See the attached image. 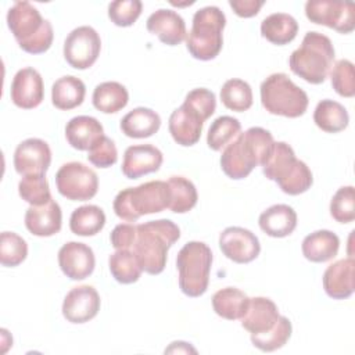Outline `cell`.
I'll return each mask as SVG.
<instances>
[{
  "label": "cell",
  "mask_w": 355,
  "mask_h": 355,
  "mask_svg": "<svg viewBox=\"0 0 355 355\" xmlns=\"http://www.w3.org/2000/svg\"><path fill=\"white\" fill-rule=\"evenodd\" d=\"M355 261L352 257L338 259L329 265L323 273L322 283L326 294L333 300H345L354 293Z\"/></svg>",
  "instance_id": "cell-20"
},
{
  "label": "cell",
  "mask_w": 355,
  "mask_h": 355,
  "mask_svg": "<svg viewBox=\"0 0 355 355\" xmlns=\"http://www.w3.org/2000/svg\"><path fill=\"white\" fill-rule=\"evenodd\" d=\"M219 248L222 254L236 263H248L261 252L258 237L248 229L230 226L219 234Z\"/></svg>",
  "instance_id": "cell-12"
},
{
  "label": "cell",
  "mask_w": 355,
  "mask_h": 355,
  "mask_svg": "<svg viewBox=\"0 0 355 355\" xmlns=\"http://www.w3.org/2000/svg\"><path fill=\"white\" fill-rule=\"evenodd\" d=\"M229 6L236 15L241 18H251L257 15L263 6L262 0H230Z\"/></svg>",
  "instance_id": "cell-48"
},
{
  "label": "cell",
  "mask_w": 355,
  "mask_h": 355,
  "mask_svg": "<svg viewBox=\"0 0 355 355\" xmlns=\"http://www.w3.org/2000/svg\"><path fill=\"white\" fill-rule=\"evenodd\" d=\"M222 104L232 111L243 112L252 105L251 86L243 79H229L220 89Z\"/></svg>",
  "instance_id": "cell-36"
},
{
  "label": "cell",
  "mask_w": 355,
  "mask_h": 355,
  "mask_svg": "<svg viewBox=\"0 0 355 355\" xmlns=\"http://www.w3.org/2000/svg\"><path fill=\"white\" fill-rule=\"evenodd\" d=\"M293 331L291 322L286 316H279L275 326L263 333L251 334V343L263 352H272L282 348L290 338Z\"/></svg>",
  "instance_id": "cell-37"
},
{
  "label": "cell",
  "mask_w": 355,
  "mask_h": 355,
  "mask_svg": "<svg viewBox=\"0 0 355 355\" xmlns=\"http://www.w3.org/2000/svg\"><path fill=\"white\" fill-rule=\"evenodd\" d=\"M298 32V22L286 12H275L268 15L261 22V35L268 42L283 46L293 42Z\"/></svg>",
  "instance_id": "cell-28"
},
{
  "label": "cell",
  "mask_w": 355,
  "mask_h": 355,
  "mask_svg": "<svg viewBox=\"0 0 355 355\" xmlns=\"http://www.w3.org/2000/svg\"><path fill=\"white\" fill-rule=\"evenodd\" d=\"M11 101L22 110H32L40 105L44 97V85L42 75L31 67L19 69L11 83Z\"/></svg>",
  "instance_id": "cell-16"
},
{
  "label": "cell",
  "mask_w": 355,
  "mask_h": 355,
  "mask_svg": "<svg viewBox=\"0 0 355 355\" xmlns=\"http://www.w3.org/2000/svg\"><path fill=\"white\" fill-rule=\"evenodd\" d=\"M164 161L159 148L153 144H136L125 150L122 173L128 179H139L143 175L157 172Z\"/></svg>",
  "instance_id": "cell-17"
},
{
  "label": "cell",
  "mask_w": 355,
  "mask_h": 355,
  "mask_svg": "<svg viewBox=\"0 0 355 355\" xmlns=\"http://www.w3.org/2000/svg\"><path fill=\"white\" fill-rule=\"evenodd\" d=\"M12 162L21 176L46 175L51 164V150L44 140L31 137L17 146Z\"/></svg>",
  "instance_id": "cell-13"
},
{
  "label": "cell",
  "mask_w": 355,
  "mask_h": 355,
  "mask_svg": "<svg viewBox=\"0 0 355 355\" xmlns=\"http://www.w3.org/2000/svg\"><path fill=\"white\" fill-rule=\"evenodd\" d=\"M100 50V35L89 25L75 28L64 42V58L75 69L90 68L97 61Z\"/></svg>",
  "instance_id": "cell-10"
},
{
  "label": "cell",
  "mask_w": 355,
  "mask_h": 355,
  "mask_svg": "<svg viewBox=\"0 0 355 355\" xmlns=\"http://www.w3.org/2000/svg\"><path fill=\"white\" fill-rule=\"evenodd\" d=\"M183 104L196 111L205 122L216 110V97L214 92L205 87H197L187 93Z\"/></svg>",
  "instance_id": "cell-45"
},
{
  "label": "cell",
  "mask_w": 355,
  "mask_h": 355,
  "mask_svg": "<svg viewBox=\"0 0 355 355\" xmlns=\"http://www.w3.org/2000/svg\"><path fill=\"white\" fill-rule=\"evenodd\" d=\"M331 86L341 97H354L355 94V72L354 64L349 60H338L333 64L330 72Z\"/></svg>",
  "instance_id": "cell-41"
},
{
  "label": "cell",
  "mask_w": 355,
  "mask_h": 355,
  "mask_svg": "<svg viewBox=\"0 0 355 355\" xmlns=\"http://www.w3.org/2000/svg\"><path fill=\"white\" fill-rule=\"evenodd\" d=\"M259 93L262 107L273 115L298 118L309 104L308 94L283 72L269 75L261 83Z\"/></svg>",
  "instance_id": "cell-7"
},
{
  "label": "cell",
  "mask_w": 355,
  "mask_h": 355,
  "mask_svg": "<svg viewBox=\"0 0 355 355\" xmlns=\"http://www.w3.org/2000/svg\"><path fill=\"white\" fill-rule=\"evenodd\" d=\"M18 193L31 205H42L51 200L49 182L44 175L22 176L18 183Z\"/></svg>",
  "instance_id": "cell-40"
},
{
  "label": "cell",
  "mask_w": 355,
  "mask_h": 355,
  "mask_svg": "<svg viewBox=\"0 0 355 355\" xmlns=\"http://www.w3.org/2000/svg\"><path fill=\"white\" fill-rule=\"evenodd\" d=\"M334 61V47L331 40L315 31L305 33L302 43L295 49L290 58L288 67L293 73L308 83L320 85L329 76Z\"/></svg>",
  "instance_id": "cell-4"
},
{
  "label": "cell",
  "mask_w": 355,
  "mask_h": 355,
  "mask_svg": "<svg viewBox=\"0 0 355 355\" xmlns=\"http://www.w3.org/2000/svg\"><path fill=\"white\" fill-rule=\"evenodd\" d=\"M100 305V295L93 286H78L71 288L65 295L62 302V315L71 323H86L98 313Z\"/></svg>",
  "instance_id": "cell-14"
},
{
  "label": "cell",
  "mask_w": 355,
  "mask_h": 355,
  "mask_svg": "<svg viewBox=\"0 0 355 355\" xmlns=\"http://www.w3.org/2000/svg\"><path fill=\"white\" fill-rule=\"evenodd\" d=\"M58 193L71 201H87L97 194V173L87 165L72 161L67 162L55 173Z\"/></svg>",
  "instance_id": "cell-9"
},
{
  "label": "cell",
  "mask_w": 355,
  "mask_h": 355,
  "mask_svg": "<svg viewBox=\"0 0 355 355\" xmlns=\"http://www.w3.org/2000/svg\"><path fill=\"white\" fill-rule=\"evenodd\" d=\"M28 255L26 241L14 232H3L0 236V262L3 266L15 268Z\"/></svg>",
  "instance_id": "cell-39"
},
{
  "label": "cell",
  "mask_w": 355,
  "mask_h": 355,
  "mask_svg": "<svg viewBox=\"0 0 355 355\" xmlns=\"http://www.w3.org/2000/svg\"><path fill=\"white\" fill-rule=\"evenodd\" d=\"M202 125V118L190 107L182 104L171 114L168 128L172 139L178 144L183 147H190L200 140Z\"/></svg>",
  "instance_id": "cell-21"
},
{
  "label": "cell",
  "mask_w": 355,
  "mask_h": 355,
  "mask_svg": "<svg viewBox=\"0 0 355 355\" xmlns=\"http://www.w3.org/2000/svg\"><path fill=\"white\" fill-rule=\"evenodd\" d=\"M179 287L187 297L202 295L209 283L212 251L202 241H189L178 252Z\"/></svg>",
  "instance_id": "cell-8"
},
{
  "label": "cell",
  "mask_w": 355,
  "mask_h": 355,
  "mask_svg": "<svg viewBox=\"0 0 355 355\" xmlns=\"http://www.w3.org/2000/svg\"><path fill=\"white\" fill-rule=\"evenodd\" d=\"M330 215L340 223H349L355 219L354 186H343L334 193L330 201Z\"/></svg>",
  "instance_id": "cell-43"
},
{
  "label": "cell",
  "mask_w": 355,
  "mask_h": 355,
  "mask_svg": "<svg viewBox=\"0 0 355 355\" xmlns=\"http://www.w3.org/2000/svg\"><path fill=\"white\" fill-rule=\"evenodd\" d=\"M61 225L62 212L53 198L42 205H31L25 212V226L33 236H54L61 230Z\"/></svg>",
  "instance_id": "cell-19"
},
{
  "label": "cell",
  "mask_w": 355,
  "mask_h": 355,
  "mask_svg": "<svg viewBox=\"0 0 355 355\" xmlns=\"http://www.w3.org/2000/svg\"><path fill=\"white\" fill-rule=\"evenodd\" d=\"M297 157L294 150L286 141H275L269 157L262 165L263 175L273 182H280L295 165Z\"/></svg>",
  "instance_id": "cell-32"
},
{
  "label": "cell",
  "mask_w": 355,
  "mask_h": 355,
  "mask_svg": "<svg viewBox=\"0 0 355 355\" xmlns=\"http://www.w3.org/2000/svg\"><path fill=\"white\" fill-rule=\"evenodd\" d=\"M87 159L97 168H110L118 159V151L115 143L107 137L101 136L87 151Z\"/></svg>",
  "instance_id": "cell-46"
},
{
  "label": "cell",
  "mask_w": 355,
  "mask_h": 355,
  "mask_svg": "<svg viewBox=\"0 0 355 355\" xmlns=\"http://www.w3.org/2000/svg\"><path fill=\"white\" fill-rule=\"evenodd\" d=\"M276 304L266 297L250 298L248 308L241 318V326L251 334L263 333L275 326L279 319Z\"/></svg>",
  "instance_id": "cell-23"
},
{
  "label": "cell",
  "mask_w": 355,
  "mask_h": 355,
  "mask_svg": "<svg viewBox=\"0 0 355 355\" xmlns=\"http://www.w3.org/2000/svg\"><path fill=\"white\" fill-rule=\"evenodd\" d=\"M147 31L168 46H178L186 39L184 19L173 10L159 8L154 11L146 22Z\"/></svg>",
  "instance_id": "cell-18"
},
{
  "label": "cell",
  "mask_w": 355,
  "mask_h": 355,
  "mask_svg": "<svg viewBox=\"0 0 355 355\" xmlns=\"http://www.w3.org/2000/svg\"><path fill=\"white\" fill-rule=\"evenodd\" d=\"M7 25L19 47L29 54H42L53 43V25L29 1H15L10 7Z\"/></svg>",
  "instance_id": "cell-3"
},
{
  "label": "cell",
  "mask_w": 355,
  "mask_h": 355,
  "mask_svg": "<svg viewBox=\"0 0 355 355\" xmlns=\"http://www.w3.org/2000/svg\"><path fill=\"white\" fill-rule=\"evenodd\" d=\"M112 277L121 284H132L141 276V265L132 250H116L108 258Z\"/></svg>",
  "instance_id": "cell-35"
},
{
  "label": "cell",
  "mask_w": 355,
  "mask_h": 355,
  "mask_svg": "<svg viewBox=\"0 0 355 355\" xmlns=\"http://www.w3.org/2000/svg\"><path fill=\"white\" fill-rule=\"evenodd\" d=\"M101 136H104L103 125L89 115L73 116L65 126L68 144L79 151H89Z\"/></svg>",
  "instance_id": "cell-22"
},
{
  "label": "cell",
  "mask_w": 355,
  "mask_h": 355,
  "mask_svg": "<svg viewBox=\"0 0 355 355\" xmlns=\"http://www.w3.org/2000/svg\"><path fill=\"white\" fill-rule=\"evenodd\" d=\"M105 225V214L97 205H82L71 214L69 229L76 236H94L103 230Z\"/></svg>",
  "instance_id": "cell-33"
},
{
  "label": "cell",
  "mask_w": 355,
  "mask_h": 355,
  "mask_svg": "<svg viewBox=\"0 0 355 355\" xmlns=\"http://www.w3.org/2000/svg\"><path fill=\"white\" fill-rule=\"evenodd\" d=\"M168 205L169 189L164 180H150L123 189L115 196L112 204L115 215L126 222H136L143 215L161 212Z\"/></svg>",
  "instance_id": "cell-5"
},
{
  "label": "cell",
  "mask_w": 355,
  "mask_h": 355,
  "mask_svg": "<svg viewBox=\"0 0 355 355\" xmlns=\"http://www.w3.org/2000/svg\"><path fill=\"white\" fill-rule=\"evenodd\" d=\"M250 297L236 287H225L212 295L215 313L227 320L241 319L248 308Z\"/></svg>",
  "instance_id": "cell-29"
},
{
  "label": "cell",
  "mask_w": 355,
  "mask_h": 355,
  "mask_svg": "<svg viewBox=\"0 0 355 355\" xmlns=\"http://www.w3.org/2000/svg\"><path fill=\"white\" fill-rule=\"evenodd\" d=\"M166 183L169 189L168 208L172 212L184 214L194 208L198 200V194L191 180L183 176H171Z\"/></svg>",
  "instance_id": "cell-34"
},
{
  "label": "cell",
  "mask_w": 355,
  "mask_h": 355,
  "mask_svg": "<svg viewBox=\"0 0 355 355\" xmlns=\"http://www.w3.org/2000/svg\"><path fill=\"white\" fill-rule=\"evenodd\" d=\"M136 225L132 223H119L114 227L110 234L111 245L115 250H130L136 240Z\"/></svg>",
  "instance_id": "cell-47"
},
{
  "label": "cell",
  "mask_w": 355,
  "mask_h": 355,
  "mask_svg": "<svg viewBox=\"0 0 355 355\" xmlns=\"http://www.w3.org/2000/svg\"><path fill=\"white\" fill-rule=\"evenodd\" d=\"M258 223L268 236L282 239L290 236L297 227V214L287 204H275L259 215Z\"/></svg>",
  "instance_id": "cell-24"
},
{
  "label": "cell",
  "mask_w": 355,
  "mask_h": 355,
  "mask_svg": "<svg viewBox=\"0 0 355 355\" xmlns=\"http://www.w3.org/2000/svg\"><path fill=\"white\" fill-rule=\"evenodd\" d=\"M226 25L223 11L216 6H207L196 11L191 29L186 37L189 53L201 61L214 60L222 50V32Z\"/></svg>",
  "instance_id": "cell-6"
},
{
  "label": "cell",
  "mask_w": 355,
  "mask_h": 355,
  "mask_svg": "<svg viewBox=\"0 0 355 355\" xmlns=\"http://www.w3.org/2000/svg\"><path fill=\"white\" fill-rule=\"evenodd\" d=\"M313 122L323 132L338 133L348 126L349 116L343 104L324 98L318 103L313 111Z\"/></svg>",
  "instance_id": "cell-31"
},
{
  "label": "cell",
  "mask_w": 355,
  "mask_h": 355,
  "mask_svg": "<svg viewBox=\"0 0 355 355\" xmlns=\"http://www.w3.org/2000/svg\"><path fill=\"white\" fill-rule=\"evenodd\" d=\"M161 118L159 115L146 107H137L129 111L119 123L122 133L132 139H146L159 130Z\"/></svg>",
  "instance_id": "cell-25"
},
{
  "label": "cell",
  "mask_w": 355,
  "mask_h": 355,
  "mask_svg": "<svg viewBox=\"0 0 355 355\" xmlns=\"http://www.w3.org/2000/svg\"><path fill=\"white\" fill-rule=\"evenodd\" d=\"M143 4L140 0H116L108 6V18L116 26H130L141 14Z\"/></svg>",
  "instance_id": "cell-44"
},
{
  "label": "cell",
  "mask_w": 355,
  "mask_h": 355,
  "mask_svg": "<svg viewBox=\"0 0 355 355\" xmlns=\"http://www.w3.org/2000/svg\"><path fill=\"white\" fill-rule=\"evenodd\" d=\"M58 265L71 280H83L94 270V252L85 243L68 241L58 251Z\"/></svg>",
  "instance_id": "cell-15"
},
{
  "label": "cell",
  "mask_w": 355,
  "mask_h": 355,
  "mask_svg": "<svg viewBox=\"0 0 355 355\" xmlns=\"http://www.w3.org/2000/svg\"><path fill=\"white\" fill-rule=\"evenodd\" d=\"M85 83L72 75L58 78L51 87V103L55 108L68 111L80 105L85 100Z\"/></svg>",
  "instance_id": "cell-27"
},
{
  "label": "cell",
  "mask_w": 355,
  "mask_h": 355,
  "mask_svg": "<svg viewBox=\"0 0 355 355\" xmlns=\"http://www.w3.org/2000/svg\"><path fill=\"white\" fill-rule=\"evenodd\" d=\"M136 227L132 251L136 254L143 272L159 275L165 269L168 250L180 237V229L169 219L148 220L136 225Z\"/></svg>",
  "instance_id": "cell-2"
},
{
  "label": "cell",
  "mask_w": 355,
  "mask_h": 355,
  "mask_svg": "<svg viewBox=\"0 0 355 355\" xmlns=\"http://www.w3.org/2000/svg\"><path fill=\"white\" fill-rule=\"evenodd\" d=\"M275 144L269 130L252 126L230 141L222 151L220 168L234 180L247 178L258 165H263Z\"/></svg>",
  "instance_id": "cell-1"
},
{
  "label": "cell",
  "mask_w": 355,
  "mask_h": 355,
  "mask_svg": "<svg viewBox=\"0 0 355 355\" xmlns=\"http://www.w3.org/2000/svg\"><path fill=\"white\" fill-rule=\"evenodd\" d=\"M240 130L241 123L239 119L229 115H222L211 123L207 135V144L211 150L220 151L239 136Z\"/></svg>",
  "instance_id": "cell-38"
},
{
  "label": "cell",
  "mask_w": 355,
  "mask_h": 355,
  "mask_svg": "<svg viewBox=\"0 0 355 355\" xmlns=\"http://www.w3.org/2000/svg\"><path fill=\"white\" fill-rule=\"evenodd\" d=\"M306 18L318 25H324L338 33H351L355 28V11L352 3L331 0H309L305 3Z\"/></svg>",
  "instance_id": "cell-11"
},
{
  "label": "cell",
  "mask_w": 355,
  "mask_h": 355,
  "mask_svg": "<svg viewBox=\"0 0 355 355\" xmlns=\"http://www.w3.org/2000/svg\"><path fill=\"white\" fill-rule=\"evenodd\" d=\"M312 183L313 178L311 169L304 161L297 159L293 169L277 183V186L286 194L298 196L305 193L312 186Z\"/></svg>",
  "instance_id": "cell-42"
},
{
  "label": "cell",
  "mask_w": 355,
  "mask_h": 355,
  "mask_svg": "<svg viewBox=\"0 0 355 355\" xmlns=\"http://www.w3.org/2000/svg\"><path fill=\"white\" fill-rule=\"evenodd\" d=\"M340 248V239L330 230H316L302 240L301 250L304 257L311 262H327L333 259Z\"/></svg>",
  "instance_id": "cell-26"
},
{
  "label": "cell",
  "mask_w": 355,
  "mask_h": 355,
  "mask_svg": "<svg viewBox=\"0 0 355 355\" xmlns=\"http://www.w3.org/2000/svg\"><path fill=\"white\" fill-rule=\"evenodd\" d=\"M196 352V349L194 348H191L187 343H184V341H175V343H172L171 344V347L169 348H166L165 349V352Z\"/></svg>",
  "instance_id": "cell-49"
},
{
  "label": "cell",
  "mask_w": 355,
  "mask_h": 355,
  "mask_svg": "<svg viewBox=\"0 0 355 355\" xmlns=\"http://www.w3.org/2000/svg\"><path fill=\"white\" fill-rule=\"evenodd\" d=\"M92 101L96 110L104 114H114L126 107L129 93L119 82H103L94 87Z\"/></svg>",
  "instance_id": "cell-30"
},
{
  "label": "cell",
  "mask_w": 355,
  "mask_h": 355,
  "mask_svg": "<svg viewBox=\"0 0 355 355\" xmlns=\"http://www.w3.org/2000/svg\"><path fill=\"white\" fill-rule=\"evenodd\" d=\"M194 1H187V3H175V1H171V4H173V6H190V4H193Z\"/></svg>",
  "instance_id": "cell-50"
}]
</instances>
